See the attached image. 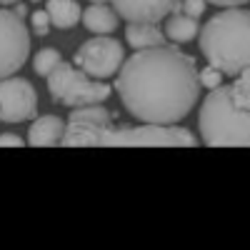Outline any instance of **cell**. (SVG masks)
I'll list each match as a JSON object with an SVG mask.
<instances>
[{
    "mask_svg": "<svg viewBox=\"0 0 250 250\" xmlns=\"http://www.w3.org/2000/svg\"><path fill=\"white\" fill-rule=\"evenodd\" d=\"M110 128H113V113L103 108V103L73 108V113L65 120V133H62L60 145H65V148L100 145L103 135H105Z\"/></svg>",
    "mask_w": 250,
    "mask_h": 250,
    "instance_id": "7",
    "label": "cell"
},
{
    "mask_svg": "<svg viewBox=\"0 0 250 250\" xmlns=\"http://www.w3.org/2000/svg\"><path fill=\"white\" fill-rule=\"evenodd\" d=\"M198 78H200V85L208 88V90H213V88L223 85V73H220L218 68H213L210 62H208V68L198 70Z\"/></svg>",
    "mask_w": 250,
    "mask_h": 250,
    "instance_id": "18",
    "label": "cell"
},
{
    "mask_svg": "<svg viewBox=\"0 0 250 250\" xmlns=\"http://www.w3.org/2000/svg\"><path fill=\"white\" fill-rule=\"evenodd\" d=\"M25 140L15 133H0V148H23Z\"/></svg>",
    "mask_w": 250,
    "mask_h": 250,
    "instance_id": "21",
    "label": "cell"
},
{
    "mask_svg": "<svg viewBox=\"0 0 250 250\" xmlns=\"http://www.w3.org/2000/svg\"><path fill=\"white\" fill-rule=\"evenodd\" d=\"M115 90L120 103L140 123H180L200 98L195 60L173 45L135 50L123 60Z\"/></svg>",
    "mask_w": 250,
    "mask_h": 250,
    "instance_id": "1",
    "label": "cell"
},
{
    "mask_svg": "<svg viewBox=\"0 0 250 250\" xmlns=\"http://www.w3.org/2000/svg\"><path fill=\"white\" fill-rule=\"evenodd\" d=\"M30 3H40V0H30Z\"/></svg>",
    "mask_w": 250,
    "mask_h": 250,
    "instance_id": "26",
    "label": "cell"
},
{
    "mask_svg": "<svg viewBox=\"0 0 250 250\" xmlns=\"http://www.w3.org/2000/svg\"><path fill=\"white\" fill-rule=\"evenodd\" d=\"M205 5H208V0H183V13L193 15V18H200L205 13Z\"/></svg>",
    "mask_w": 250,
    "mask_h": 250,
    "instance_id": "20",
    "label": "cell"
},
{
    "mask_svg": "<svg viewBox=\"0 0 250 250\" xmlns=\"http://www.w3.org/2000/svg\"><path fill=\"white\" fill-rule=\"evenodd\" d=\"M230 90H233V98L238 105L250 110V70H243L235 75V80L230 83Z\"/></svg>",
    "mask_w": 250,
    "mask_h": 250,
    "instance_id": "17",
    "label": "cell"
},
{
    "mask_svg": "<svg viewBox=\"0 0 250 250\" xmlns=\"http://www.w3.org/2000/svg\"><path fill=\"white\" fill-rule=\"evenodd\" d=\"M45 10L50 15L53 28H58V30H68V28L78 25L80 23V15H83L78 0H48Z\"/></svg>",
    "mask_w": 250,
    "mask_h": 250,
    "instance_id": "15",
    "label": "cell"
},
{
    "mask_svg": "<svg viewBox=\"0 0 250 250\" xmlns=\"http://www.w3.org/2000/svg\"><path fill=\"white\" fill-rule=\"evenodd\" d=\"M103 148H195L198 138L180 125L143 123L138 128H110L103 135Z\"/></svg>",
    "mask_w": 250,
    "mask_h": 250,
    "instance_id": "5",
    "label": "cell"
},
{
    "mask_svg": "<svg viewBox=\"0 0 250 250\" xmlns=\"http://www.w3.org/2000/svg\"><path fill=\"white\" fill-rule=\"evenodd\" d=\"M123 60H125L123 43L110 35H95V38L85 40L73 55L75 65L95 80H108V78L118 75Z\"/></svg>",
    "mask_w": 250,
    "mask_h": 250,
    "instance_id": "8",
    "label": "cell"
},
{
    "mask_svg": "<svg viewBox=\"0 0 250 250\" xmlns=\"http://www.w3.org/2000/svg\"><path fill=\"white\" fill-rule=\"evenodd\" d=\"M30 58V30L23 18L0 5V78L15 75Z\"/></svg>",
    "mask_w": 250,
    "mask_h": 250,
    "instance_id": "6",
    "label": "cell"
},
{
    "mask_svg": "<svg viewBox=\"0 0 250 250\" xmlns=\"http://www.w3.org/2000/svg\"><path fill=\"white\" fill-rule=\"evenodd\" d=\"M200 138L210 148L243 145L250 148V110L238 105L230 85H218L205 95L198 115Z\"/></svg>",
    "mask_w": 250,
    "mask_h": 250,
    "instance_id": "3",
    "label": "cell"
},
{
    "mask_svg": "<svg viewBox=\"0 0 250 250\" xmlns=\"http://www.w3.org/2000/svg\"><path fill=\"white\" fill-rule=\"evenodd\" d=\"M165 38L175 45H185V43H193L200 33V23L198 18L193 15H185V13H170L168 20H165V28H163Z\"/></svg>",
    "mask_w": 250,
    "mask_h": 250,
    "instance_id": "13",
    "label": "cell"
},
{
    "mask_svg": "<svg viewBox=\"0 0 250 250\" xmlns=\"http://www.w3.org/2000/svg\"><path fill=\"white\" fill-rule=\"evenodd\" d=\"M62 62V58H60V53L55 50V48H43V50H38L35 55H33V70L38 73V75H43V78H48L58 65Z\"/></svg>",
    "mask_w": 250,
    "mask_h": 250,
    "instance_id": "16",
    "label": "cell"
},
{
    "mask_svg": "<svg viewBox=\"0 0 250 250\" xmlns=\"http://www.w3.org/2000/svg\"><path fill=\"white\" fill-rule=\"evenodd\" d=\"M125 23H160L173 13L175 0H110Z\"/></svg>",
    "mask_w": 250,
    "mask_h": 250,
    "instance_id": "10",
    "label": "cell"
},
{
    "mask_svg": "<svg viewBox=\"0 0 250 250\" xmlns=\"http://www.w3.org/2000/svg\"><path fill=\"white\" fill-rule=\"evenodd\" d=\"M200 53L223 75L250 70V10L225 8L200 28Z\"/></svg>",
    "mask_w": 250,
    "mask_h": 250,
    "instance_id": "2",
    "label": "cell"
},
{
    "mask_svg": "<svg viewBox=\"0 0 250 250\" xmlns=\"http://www.w3.org/2000/svg\"><path fill=\"white\" fill-rule=\"evenodd\" d=\"M18 0H0V5H15Z\"/></svg>",
    "mask_w": 250,
    "mask_h": 250,
    "instance_id": "24",
    "label": "cell"
},
{
    "mask_svg": "<svg viewBox=\"0 0 250 250\" xmlns=\"http://www.w3.org/2000/svg\"><path fill=\"white\" fill-rule=\"evenodd\" d=\"M210 5H218V8H235V5H245L250 0H208Z\"/></svg>",
    "mask_w": 250,
    "mask_h": 250,
    "instance_id": "22",
    "label": "cell"
},
{
    "mask_svg": "<svg viewBox=\"0 0 250 250\" xmlns=\"http://www.w3.org/2000/svg\"><path fill=\"white\" fill-rule=\"evenodd\" d=\"M38 115L33 83L18 75L0 78V123H28Z\"/></svg>",
    "mask_w": 250,
    "mask_h": 250,
    "instance_id": "9",
    "label": "cell"
},
{
    "mask_svg": "<svg viewBox=\"0 0 250 250\" xmlns=\"http://www.w3.org/2000/svg\"><path fill=\"white\" fill-rule=\"evenodd\" d=\"M83 25L95 35H110L118 30V13L108 3H90L80 15Z\"/></svg>",
    "mask_w": 250,
    "mask_h": 250,
    "instance_id": "12",
    "label": "cell"
},
{
    "mask_svg": "<svg viewBox=\"0 0 250 250\" xmlns=\"http://www.w3.org/2000/svg\"><path fill=\"white\" fill-rule=\"evenodd\" d=\"M30 23H33V33H35V35H40V38L48 35V33H50V28H53L48 10H35V13H30Z\"/></svg>",
    "mask_w": 250,
    "mask_h": 250,
    "instance_id": "19",
    "label": "cell"
},
{
    "mask_svg": "<svg viewBox=\"0 0 250 250\" xmlns=\"http://www.w3.org/2000/svg\"><path fill=\"white\" fill-rule=\"evenodd\" d=\"M62 133H65V120L60 115H40L30 123L25 143L33 148H50V145H60Z\"/></svg>",
    "mask_w": 250,
    "mask_h": 250,
    "instance_id": "11",
    "label": "cell"
},
{
    "mask_svg": "<svg viewBox=\"0 0 250 250\" xmlns=\"http://www.w3.org/2000/svg\"><path fill=\"white\" fill-rule=\"evenodd\" d=\"M15 13H18L20 18H25V15H28V5L23 3V0H18V3H15Z\"/></svg>",
    "mask_w": 250,
    "mask_h": 250,
    "instance_id": "23",
    "label": "cell"
},
{
    "mask_svg": "<svg viewBox=\"0 0 250 250\" xmlns=\"http://www.w3.org/2000/svg\"><path fill=\"white\" fill-rule=\"evenodd\" d=\"M90 3H108V0H90Z\"/></svg>",
    "mask_w": 250,
    "mask_h": 250,
    "instance_id": "25",
    "label": "cell"
},
{
    "mask_svg": "<svg viewBox=\"0 0 250 250\" xmlns=\"http://www.w3.org/2000/svg\"><path fill=\"white\" fill-rule=\"evenodd\" d=\"M125 40L133 50H143V48H155V45H165V33L158 28V23H128L125 28Z\"/></svg>",
    "mask_w": 250,
    "mask_h": 250,
    "instance_id": "14",
    "label": "cell"
},
{
    "mask_svg": "<svg viewBox=\"0 0 250 250\" xmlns=\"http://www.w3.org/2000/svg\"><path fill=\"white\" fill-rule=\"evenodd\" d=\"M48 90H50V98L55 103L68 105V108L105 103L113 93V88L105 80L90 78L88 73H83L75 62H60V65L48 75Z\"/></svg>",
    "mask_w": 250,
    "mask_h": 250,
    "instance_id": "4",
    "label": "cell"
}]
</instances>
